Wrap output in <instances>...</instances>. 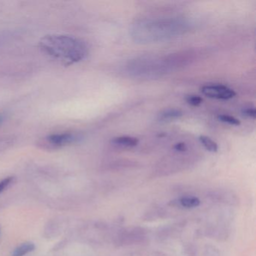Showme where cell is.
Wrapping results in <instances>:
<instances>
[{
    "mask_svg": "<svg viewBox=\"0 0 256 256\" xmlns=\"http://www.w3.org/2000/svg\"><path fill=\"white\" fill-rule=\"evenodd\" d=\"M40 48L53 59L65 65H72L86 58L88 47L80 38L66 35H48L40 42Z\"/></svg>",
    "mask_w": 256,
    "mask_h": 256,
    "instance_id": "1",
    "label": "cell"
},
{
    "mask_svg": "<svg viewBox=\"0 0 256 256\" xmlns=\"http://www.w3.org/2000/svg\"><path fill=\"white\" fill-rule=\"evenodd\" d=\"M146 232L142 228L134 227L120 230L115 236V244L118 246L142 244L146 242Z\"/></svg>",
    "mask_w": 256,
    "mask_h": 256,
    "instance_id": "2",
    "label": "cell"
},
{
    "mask_svg": "<svg viewBox=\"0 0 256 256\" xmlns=\"http://www.w3.org/2000/svg\"><path fill=\"white\" fill-rule=\"evenodd\" d=\"M200 92L208 98L220 100H230L236 96L234 90L221 84L205 85L200 88Z\"/></svg>",
    "mask_w": 256,
    "mask_h": 256,
    "instance_id": "3",
    "label": "cell"
},
{
    "mask_svg": "<svg viewBox=\"0 0 256 256\" xmlns=\"http://www.w3.org/2000/svg\"><path fill=\"white\" fill-rule=\"evenodd\" d=\"M79 136L74 133H62V134H53L44 138L42 140L44 146L50 148H60L66 146L70 144L77 142Z\"/></svg>",
    "mask_w": 256,
    "mask_h": 256,
    "instance_id": "4",
    "label": "cell"
},
{
    "mask_svg": "<svg viewBox=\"0 0 256 256\" xmlns=\"http://www.w3.org/2000/svg\"><path fill=\"white\" fill-rule=\"evenodd\" d=\"M200 204V200L196 196H186L176 199V200H172L169 203V205L172 206H180V208H186V209H190V208H198Z\"/></svg>",
    "mask_w": 256,
    "mask_h": 256,
    "instance_id": "5",
    "label": "cell"
},
{
    "mask_svg": "<svg viewBox=\"0 0 256 256\" xmlns=\"http://www.w3.org/2000/svg\"><path fill=\"white\" fill-rule=\"evenodd\" d=\"M208 197L214 202H221V203L230 204H234L238 203V198L236 196L227 191H212L208 194Z\"/></svg>",
    "mask_w": 256,
    "mask_h": 256,
    "instance_id": "6",
    "label": "cell"
},
{
    "mask_svg": "<svg viewBox=\"0 0 256 256\" xmlns=\"http://www.w3.org/2000/svg\"><path fill=\"white\" fill-rule=\"evenodd\" d=\"M110 143L112 145L118 148H134L138 144L139 140L137 138L132 137V136H119V137L114 138Z\"/></svg>",
    "mask_w": 256,
    "mask_h": 256,
    "instance_id": "7",
    "label": "cell"
},
{
    "mask_svg": "<svg viewBox=\"0 0 256 256\" xmlns=\"http://www.w3.org/2000/svg\"><path fill=\"white\" fill-rule=\"evenodd\" d=\"M182 116V112L179 109H168L158 114L160 120L166 121L178 119Z\"/></svg>",
    "mask_w": 256,
    "mask_h": 256,
    "instance_id": "8",
    "label": "cell"
},
{
    "mask_svg": "<svg viewBox=\"0 0 256 256\" xmlns=\"http://www.w3.org/2000/svg\"><path fill=\"white\" fill-rule=\"evenodd\" d=\"M199 142L204 146L206 150L210 152H216L218 151V146L216 142H214L210 138L206 136H200L199 137Z\"/></svg>",
    "mask_w": 256,
    "mask_h": 256,
    "instance_id": "9",
    "label": "cell"
},
{
    "mask_svg": "<svg viewBox=\"0 0 256 256\" xmlns=\"http://www.w3.org/2000/svg\"><path fill=\"white\" fill-rule=\"evenodd\" d=\"M35 248V246L30 242H26V244H22L19 246L18 248H16L14 252H13V256H24L25 254L32 252Z\"/></svg>",
    "mask_w": 256,
    "mask_h": 256,
    "instance_id": "10",
    "label": "cell"
},
{
    "mask_svg": "<svg viewBox=\"0 0 256 256\" xmlns=\"http://www.w3.org/2000/svg\"><path fill=\"white\" fill-rule=\"evenodd\" d=\"M217 118L221 122L229 124V125L235 126H238L240 125V122L239 120L234 118V116H230V115L220 114L217 116Z\"/></svg>",
    "mask_w": 256,
    "mask_h": 256,
    "instance_id": "11",
    "label": "cell"
},
{
    "mask_svg": "<svg viewBox=\"0 0 256 256\" xmlns=\"http://www.w3.org/2000/svg\"><path fill=\"white\" fill-rule=\"evenodd\" d=\"M186 101L188 104L192 106H199L203 102L202 97L196 95H188L186 97Z\"/></svg>",
    "mask_w": 256,
    "mask_h": 256,
    "instance_id": "12",
    "label": "cell"
},
{
    "mask_svg": "<svg viewBox=\"0 0 256 256\" xmlns=\"http://www.w3.org/2000/svg\"><path fill=\"white\" fill-rule=\"evenodd\" d=\"M242 114L246 118L254 119L256 116V110L253 106H248L242 109Z\"/></svg>",
    "mask_w": 256,
    "mask_h": 256,
    "instance_id": "13",
    "label": "cell"
},
{
    "mask_svg": "<svg viewBox=\"0 0 256 256\" xmlns=\"http://www.w3.org/2000/svg\"><path fill=\"white\" fill-rule=\"evenodd\" d=\"M13 178H7L4 179V180L0 182V193L4 192L6 188H8V186L12 182Z\"/></svg>",
    "mask_w": 256,
    "mask_h": 256,
    "instance_id": "14",
    "label": "cell"
},
{
    "mask_svg": "<svg viewBox=\"0 0 256 256\" xmlns=\"http://www.w3.org/2000/svg\"><path fill=\"white\" fill-rule=\"evenodd\" d=\"M175 150L178 151V152H184L186 150L187 146L184 143H178L174 146Z\"/></svg>",
    "mask_w": 256,
    "mask_h": 256,
    "instance_id": "15",
    "label": "cell"
},
{
    "mask_svg": "<svg viewBox=\"0 0 256 256\" xmlns=\"http://www.w3.org/2000/svg\"><path fill=\"white\" fill-rule=\"evenodd\" d=\"M2 120H4V116L2 115H0V124H2Z\"/></svg>",
    "mask_w": 256,
    "mask_h": 256,
    "instance_id": "16",
    "label": "cell"
}]
</instances>
